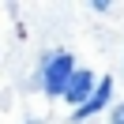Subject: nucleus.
<instances>
[{
  "instance_id": "obj_1",
  "label": "nucleus",
  "mask_w": 124,
  "mask_h": 124,
  "mask_svg": "<svg viewBox=\"0 0 124 124\" xmlns=\"http://www.w3.org/2000/svg\"><path fill=\"white\" fill-rule=\"evenodd\" d=\"M71 71H75V60H71V53H53L45 60V79H41V86H45L49 98H60L64 86H68Z\"/></svg>"
},
{
  "instance_id": "obj_2",
  "label": "nucleus",
  "mask_w": 124,
  "mask_h": 124,
  "mask_svg": "<svg viewBox=\"0 0 124 124\" xmlns=\"http://www.w3.org/2000/svg\"><path fill=\"white\" fill-rule=\"evenodd\" d=\"M94 83H98V75H94V71H86V68H79V71H71V79H68V86H64V94H60V98H68L71 105L79 109L86 98H90Z\"/></svg>"
},
{
  "instance_id": "obj_3",
  "label": "nucleus",
  "mask_w": 124,
  "mask_h": 124,
  "mask_svg": "<svg viewBox=\"0 0 124 124\" xmlns=\"http://www.w3.org/2000/svg\"><path fill=\"white\" fill-rule=\"evenodd\" d=\"M109 94H113V79L105 75V79H98V83H94L90 98H86L83 105H79L75 113H71V120H86V116H94V113H98V109H101V105L109 101Z\"/></svg>"
},
{
  "instance_id": "obj_4",
  "label": "nucleus",
  "mask_w": 124,
  "mask_h": 124,
  "mask_svg": "<svg viewBox=\"0 0 124 124\" xmlns=\"http://www.w3.org/2000/svg\"><path fill=\"white\" fill-rule=\"evenodd\" d=\"M113 124H124V101H120V105L113 109Z\"/></svg>"
},
{
  "instance_id": "obj_5",
  "label": "nucleus",
  "mask_w": 124,
  "mask_h": 124,
  "mask_svg": "<svg viewBox=\"0 0 124 124\" xmlns=\"http://www.w3.org/2000/svg\"><path fill=\"white\" fill-rule=\"evenodd\" d=\"M30 124H41V120H30Z\"/></svg>"
}]
</instances>
